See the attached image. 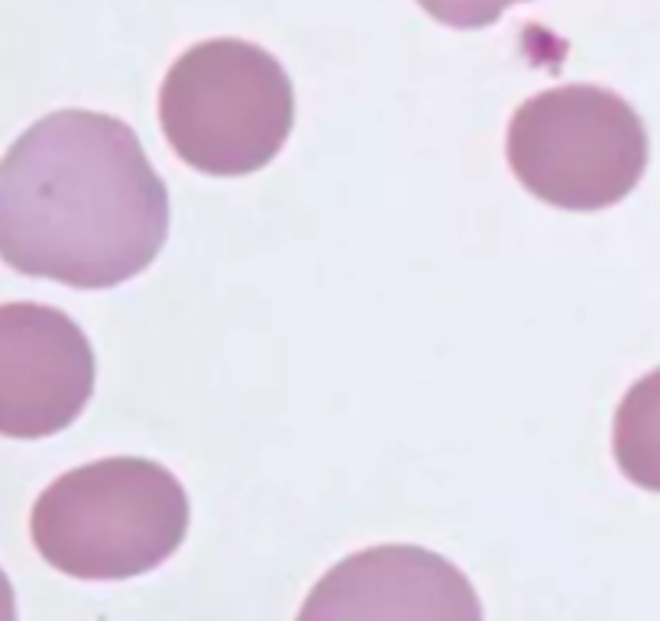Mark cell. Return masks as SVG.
Segmentation results:
<instances>
[{
  "instance_id": "obj_7",
  "label": "cell",
  "mask_w": 660,
  "mask_h": 621,
  "mask_svg": "<svg viewBox=\"0 0 660 621\" xmlns=\"http://www.w3.org/2000/svg\"><path fill=\"white\" fill-rule=\"evenodd\" d=\"M615 463L635 486L660 492V369L625 392L612 431Z\"/></svg>"
},
{
  "instance_id": "obj_5",
  "label": "cell",
  "mask_w": 660,
  "mask_h": 621,
  "mask_svg": "<svg viewBox=\"0 0 660 621\" xmlns=\"http://www.w3.org/2000/svg\"><path fill=\"white\" fill-rule=\"evenodd\" d=\"M94 392V353L72 317L36 301L0 305V434H59Z\"/></svg>"
},
{
  "instance_id": "obj_1",
  "label": "cell",
  "mask_w": 660,
  "mask_h": 621,
  "mask_svg": "<svg viewBox=\"0 0 660 621\" xmlns=\"http://www.w3.org/2000/svg\"><path fill=\"white\" fill-rule=\"evenodd\" d=\"M169 237V191L127 123L59 110L0 159V259L72 288H114Z\"/></svg>"
},
{
  "instance_id": "obj_4",
  "label": "cell",
  "mask_w": 660,
  "mask_h": 621,
  "mask_svg": "<svg viewBox=\"0 0 660 621\" xmlns=\"http://www.w3.org/2000/svg\"><path fill=\"white\" fill-rule=\"evenodd\" d=\"M505 156L521 185L563 211H602L628 198L648 169V130L625 98L563 85L515 110Z\"/></svg>"
},
{
  "instance_id": "obj_8",
  "label": "cell",
  "mask_w": 660,
  "mask_h": 621,
  "mask_svg": "<svg viewBox=\"0 0 660 621\" xmlns=\"http://www.w3.org/2000/svg\"><path fill=\"white\" fill-rule=\"evenodd\" d=\"M434 20L453 26V30H479L502 17L508 7L525 0H418Z\"/></svg>"
},
{
  "instance_id": "obj_3",
  "label": "cell",
  "mask_w": 660,
  "mask_h": 621,
  "mask_svg": "<svg viewBox=\"0 0 660 621\" xmlns=\"http://www.w3.org/2000/svg\"><path fill=\"white\" fill-rule=\"evenodd\" d=\"M175 156L208 175H253L279 156L295 123L285 68L246 39H208L178 59L159 91Z\"/></svg>"
},
{
  "instance_id": "obj_2",
  "label": "cell",
  "mask_w": 660,
  "mask_h": 621,
  "mask_svg": "<svg viewBox=\"0 0 660 621\" xmlns=\"http://www.w3.org/2000/svg\"><path fill=\"white\" fill-rule=\"evenodd\" d=\"M188 495L169 469L143 457H107L62 473L30 515L36 550L75 579H133L185 541Z\"/></svg>"
},
{
  "instance_id": "obj_6",
  "label": "cell",
  "mask_w": 660,
  "mask_h": 621,
  "mask_svg": "<svg viewBox=\"0 0 660 621\" xmlns=\"http://www.w3.org/2000/svg\"><path fill=\"white\" fill-rule=\"evenodd\" d=\"M295 621H483V602L447 557L382 544L330 567Z\"/></svg>"
}]
</instances>
